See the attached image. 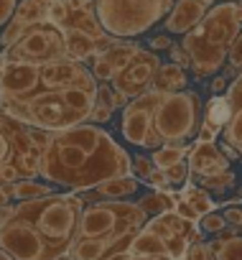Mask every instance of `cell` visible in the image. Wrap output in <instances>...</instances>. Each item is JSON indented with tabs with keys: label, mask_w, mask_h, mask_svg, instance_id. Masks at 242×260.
Listing matches in <instances>:
<instances>
[{
	"label": "cell",
	"mask_w": 242,
	"mask_h": 260,
	"mask_svg": "<svg viewBox=\"0 0 242 260\" xmlns=\"http://www.w3.org/2000/svg\"><path fill=\"white\" fill-rule=\"evenodd\" d=\"M107 247L110 242L107 240H77V245L72 247V257L74 260H102L107 255Z\"/></svg>",
	"instance_id": "obj_23"
},
{
	"label": "cell",
	"mask_w": 242,
	"mask_h": 260,
	"mask_svg": "<svg viewBox=\"0 0 242 260\" xmlns=\"http://www.w3.org/2000/svg\"><path fill=\"white\" fill-rule=\"evenodd\" d=\"M64 39H66V56L74 59V61H89L97 54L99 39L92 36V34L69 28V31H64Z\"/></svg>",
	"instance_id": "obj_15"
},
{
	"label": "cell",
	"mask_w": 242,
	"mask_h": 260,
	"mask_svg": "<svg viewBox=\"0 0 242 260\" xmlns=\"http://www.w3.org/2000/svg\"><path fill=\"white\" fill-rule=\"evenodd\" d=\"M128 252L133 257H171L168 255V247H166V240L158 237L156 232H148L146 227L133 237Z\"/></svg>",
	"instance_id": "obj_17"
},
{
	"label": "cell",
	"mask_w": 242,
	"mask_h": 260,
	"mask_svg": "<svg viewBox=\"0 0 242 260\" xmlns=\"http://www.w3.org/2000/svg\"><path fill=\"white\" fill-rule=\"evenodd\" d=\"M181 260H217V255H214V245L212 242H191L189 245V250H186V255L181 257Z\"/></svg>",
	"instance_id": "obj_30"
},
{
	"label": "cell",
	"mask_w": 242,
	"mask_h": 260,
	"mask_svg": "<svg viewBox=\"0 0 242 260\" xmlns=\"http://www.w3.org/2000/svg\"><path fill=\"white\" fill-rule=\"evenodd\" d=\"M138 51H141V44H135L133 39H115V44H112L110 49L99 51V54L112 64V69H115V74H117V72H123V69L138 56Z\"/></svg>",
	"instance_id": "obj_19"
},
{
	"label": "cell",
	"mask_w": 242,
	"mask_h": 260,
	"mask_svg": "<svg viewBox=\"0 0 242 260\" xmlns=\"http://www.w3.org/2000/svg\"><path fill=\"white\" fill-rule=\"evenodd\" d=\"M189 161V171L191 176L196 179H212V176H219L224 171H229V158L222 153V148L214 146V141H196L186 156Z\"/></svg>",
	"instance_id": "obj_13"
},
{
	"label": "cell",
	"mask_w": 242,
	"mask_h": 260,
	"mask_svg": "<svg viewBox=\"0 0 242 260\" xmlns=\"http://www.w3.org/2000/svg\"><path fill=\"white\" fill-rule=\"evenodd\" d=\"M217 133H219V127L217 125H212L209 120H201V125H199V133H196V141H214L217 138Z\"/></svg>",
	"instance_id": "obj_41"
},
{
	"label": "cell",
	"mask_w": 242,
	"mask_h": 260,
	"mask_svg": "<svg viewBox=\"0 0 242 260\" xmlns=\"http://www.w3.org/2000/svg\"><path fill=\"white\" fill-rule=\"evenodd\" d=\"M64 56H66L64 28H59L56 23L46 21V23L31 26L28 31L21 34L18 41H13L11 46H6L3 54H0V64H3V61H33V64H46V61L64 59Z\"/></svg>",
	"instance_id": "obj_8"
},
{
	"label": "cell",
	"mask_w": 242,
	"mask_h": 260,
	"mask_svg": "<svg viewBox=\"0 0 242 260\" xmlns=\"http://www.w3.org/2000/svg\"><path fill=\"white\" fill-rule=\"evenodd\" d=\"M0 260H16V257H13L8 250H3V247H0Z\"/></svg>",
	"instance_id": "obj_49"
},
{
	"label": "cell",
	"mask_w": 242,
	"mask_h": 260,
	"mask_svg": "<svg viewBox=\"0 0 242 260\" xmlns=\"http://www.w3.org/2000/svg\"><path fill=\"white\" fill-rule=\"evenodd\" d=\"M204 3H206V6H212V3H214V0H204Z\"/></svg>",
	"instance_id": "obj_51"
},
{
	"label": "cell",
	"mask_w": 242,
	"mask_h": 260,
	"mask_svg": "<svg viewBox=\"0 0 242 260\" xmlns=\"http://www.w3.org/2000/svg\"><path fill=\"white\" fill-rule=\"evenodd\" d=\"M49 138V130L28 127L26 122L11 117L3 107H0V169L11 164L18 153L23 151H36L41 153Z\"/></svg>",
	"instance_id": "obj_9"
},
{
	"label": "cell",
	"mask_w": 242,
	"mask_h": 260,
	"mask_svg": "<svg viewBox=\"0 0 242 260\" xmlns=\"http://www.w3.org/2000/svg\"><path fill=\"white\" fill-rule=\"evenodd\" d=\"M171 46H174L171 36H153L151 39V49L153 51H163V49H171Z\"/></svg>",
	"instance_id": "obj_43"
},
{
	"label": "cell",
	"mask_w": 242,
	"mask_h": 260,
	"mask_svg": "<svg viewBox=\"0 0 242 260\" xmlns=\"http://www.w3.org/2000/svg\"><path fill=\"white\" fill-rule=\"evenodd\" d=\"M239 156H242V151H239Z\"/></svg>",
	"instance_id": "obj_53"
},
{
	"label": "cell",
	"mask_w": 242,
	"mask_h": 260,
	"mask_svg": "<svg viewBox=\"0 0 242 260\" xmlns=\"http://www.w3.org/2000/svg\"><path fill=\"white\" fill-rule=\"evenodd\" d=\"M239 199H242V189H239Z\"/></svg>",
	"instance_id": "obj_52"
},
{
	"label": "cell",
	"mask_w": 242,
	"mask_h": 260,
	"mask_svg": "<svg viewBox=\"0 0 242 260\" xmlns=\"http://www.w3.org/2000/svg\"><path fill=\"white\" fill-rule=\"evenodd\" d=\"M13 212H16V204H11V202L8 204H0V227H3L13 217Z\"/></svg>",
	"instance_id": "obj_45"
},
{
	"label": "cell",
	"mask_w": 242,
	"mask_h": 260,
	"mask_svg": "<svg viewBox=\"0 0 242 260\" xmlns=\"http://www.w3.org/2000/svg\"><path fill=\"white\" fill-rule=\"evenodd\" d=\"M176 194H171L168 189H156L153 194H146L138 204L141 209L148 214V217H156V214H163V212H171L176 209Z\"/></svg>",
	"instance_id": "obj_20"
},
{
	"label": "cell",
	"mask_w": 242,
	"mask_h": 260,
	"mask_svg": "<svg viewBox=\"0 0 242 260\" xmlns=\"http://www.w3.org/2000/svg\"><path fill=\"white\" fill-rule=\"evenodd\" d=\"M232 181H234L232 171H224V174L212 176V179H199V184H201L206 191H224V189H229V186H232Z\"/></svg>",
	"instance_id": "obj_33"
},
{
	"label": "cell",
	"mask_w": 242,
	"mask_h": 260,
	"mask_svg": "<svg viewBox=\"0 0 242 260\" xmlns=\"http://www.w3.org/2000/svg\"><path fill=\"white\" fill-rule=\"evenodd\" d=\"M201 120V102L191 89L161 94L153 110V130L163 138V143H186L199 133Z\"/></svg>",
	"instance_id": "obj_7"
},
{
	"label": "cell",
	"mask_w": 242,
	"mask_h": 260,
	"mask_svg": "<svg viewBox=\"0 0 242 260\" xmlns=\"http://www.w3.org/2000/svg\"><path fill=\"white\" fill-rule=\"evenodd\" d=\"M156 169V164H153V158L148 156V158H143V156H133V166H130V174L133 176H138L141 181H146L148 179V174Z\"/></svg>",
	"instance_id": "obj_34"
},
{
	"label": "cell",
	"mask_w": 242,
	"mask_h": 260,
	"mask_svg": "<svg viewBox=\"0 0 242 260\" xmlns=\"http://www.w3.org/2000/svg\"><path fill=\"white\" fill-rule=\"evenodd\" d=\"M97 84L84 61L64 56L41 64L36 87L21 100L0 102V107L28 127L51 133L89 120L97 102Z\"/></svg>",
	"instance_id": "obj_2"
},
{
	"label": "cell",
	"mask_w": 242,
	"mask_h": 260,
	"mask_svg": "<svg viewBox=\"0 0 242 260\" xmlns=\"http://www.w3.org/2000/svg\"><path fill=\"white\" fill-rule=\"evenodd\" d=\"M158 69H161V56H158L156 51L141 49L138 56H135L123 72H117L110 84H112L120 94H123V97L133 100V97H138V94H143V92L151 89L153 77H156Z\"/></svg>",
	"instance_id": "obj_11"
},
{
	"label": "cell",
	"mask_w": 242,
	"mask_h": 260,
	"mask_svg": "<svg viewBox=\"0 0 242 260\" xmlns=\"http://www.w3.org/2000/svg\"><path fill=\"white\" fill-rule=\"evenodd\" d=\"M174 0H97V18L115 39H135L168 16Z\"/></svg>",
	"instance_id": "obj_5"
},
{
	"label": "cell",
	"mask_w": 242,
	"mask_h": 260,
	"mask_svg": "<svg viewBox=\"0 0 242 260\" xmlns=\"http://www.w3.org/2000/svg\"><path fill=\"white\" fill-rule=\"evenodd\" d=\"M224 138L229 146H234L237 151H242V105L234 107L232 120L224 125Z\"/></svg>",
	"instance_id": "obj_28"
},
{
	"label": "cell",
	"mask_w": 242,
	"mask_h": 260,
	"mask_svg": "<svg viewBox=\"0 0 242 260\" xmlns=\"http://www.w3.org/2000/svg\"><path fill=\"white\" fill-rule=\"evenodd\" d=\"M87 202L82 191H51L16 202L13 217L0 227V247L16 260H59L79 240V219Z\"/></svg>",
	"instance_id": "obj_3"
},
{
	"label": "cell",
	"mask_w": 242,
	"mask_h": 260,
	"mask_svg": "<svg viewBox=\"0 0 242 260\" xmlns=\"http://www.w3.org/2000/svg\"><path fill=\"white\" fill-rule=\"evenodd\" d=\"M112 112H115V110H112L110 105H105V102L97 100V102H94V110H92V115H89V120L97 122V125H105V122L112 117Z\"/></svg>",
	"instance_id": "obj_35"
},
{
	"label": "cell",
	"mask_w": 242,
	"mask_h": 260,
	"mask_svg": "<svg viewBox=\"0 0 242 260\" xmlns=\"http://www.w3.org/2000/svg\"><path fill=\"white\" fill-rule=\"evenodd\" d=\"M16 169L21 171V179H33L36 174H41V153L36 151H23L13 158Z\"/></svg>",
	"instance_id": "obj_27"
},
{
	"label": "cell",
	"mask_w": 242,
	"mask_h": 260,
	"mask_svg": "<svg viewBox=\"0 0 242 260\" xmlns=\"http://www.w3.org/2000/svg\"><path fill=\"white\" fill-rule=\"evenodd\" d=\"M199 227H201L204 232L217 235L219 230H224V227H227V219H224V214H219V212H206V214H201V217H199Z\"/></svg>",
	"instance_id": "obj_32"
},
{
	"label": "cell",
	"mask_w": 242,
	"mask_h": 260,
	"mask_svg": "<svg viewBox=\"0 0 242 260\" xmlns=\"http://www.w3.org/2000/svg\"><path fill=\"white\" fill-rule=\"evenodd\" d=\"M6 189H8V197L16 199V202L39 199V197H46V194L54 191L49 184H39V181H33V179H21V181H16V184H8Z\"/></svg>",
	"instance_id": "obj_21"
},
{
	"label": "cell",
	"mask_w": 242,
	"mask_h": 260,
	"mask_svg": "<svg viewBox=\"0 0 242 260\" xmlns=\"http://www.w3.org/2000/svg\"><path fill=\"white\" fill-rule=\"evenodd\" d=\"M227 89V77H217L212 82V92H224Z\"/></svg>",
	"instance_id": "obj_46"
},
{
	"label": "cell",
	"mask_w": 242,
	"mask_h": 260,
	"mask_svg": "<svg viewBox=\"0 0 242 260\" xmlns=\"http://www.w3.org/2000/svg\"><path fill=\"white\" fill-rule=\"evenodd\" d=\"M234 11H237V18L242 23V0H234Z\"/></svg>",
	"instance_id": "obj_48"
},
{
	"label": "cell",
	"mask_w": 242,
	"mask_h": 260,
	"mask_svg": "<svg viewBox=\"0 0 242 260\" xmlns=\"http://www.w3.org/2000/svg\"><path fill=\"white\" fill-rule=\"evenodd\" d=\"M206 11H209V6L204 0H174V6L163 21V28H166V34L186 36L191 28H196L201 23Z\"/></svg>",
	"instance_id": "obj_14"
},
{
	"label": "cell",
	"mask_w": 242,
	"mask_h": 260,
	"mask_svg": "<svg viewBox=\"0 0 242 260\" xmlns=\"http://www.w3.org/2000/svg\"><path fill=\"white\" fill-rule=\"evenodd\" d=\"M189 151L191 148H186L184 143L179 146V143H166V146H161V148H156L153 153H151V158H153V164H156V169H161V171H166V169H171V166H176L179 161H184L186 156H189Z\"/></svg>",
	"instance_id": "obj_22"
},
{
	"label": "cell",
	"mask_w": 242,
	"mask_h": 260,
	"mask_svg": "<svg viewBox=\"0 0 242 260\" xmlns=\"http://www.w3.org/2000/svg\"><path fill=\"white\" fill-rule=\"evenodd\" d=\"M21 179V171L16 169V164H6L3 169H0V186H8V184H16Z\"/></svg>",
	"instance_id": "obj_40"
},
{
	"label": "cell",
	"mask_w": 242,
	"mask_h": 260,
	"mask_svg": "<svg viewBox=\"0 0 242 260\" xmlns=\"http://www.w3.org/2000/svg\"><path fill=\"white\" fill-rule=\"evenodd\" d=\"M11 202V197H8V189L6 186H0V204H8Z\"/></svg>",
	"instance_id": "obj_47"
},
{
	"label": "cell",
	"mask_w": 242,
	"mask_h": 260,
	"mask_svg": "<svg viewBox=\"0 0 242 260\" xmlns=\"http://www.w3.org/2000/svg\"><path fill=\"white\" fill-rule=\"evenodd\" d=\"M49 11H51V0H21L13 18L8 21V26L0 34V44L11 46L13 41L21 39L23 31H28L31 26H39V23H46L49 21Z\"/></svg>",
	"instance_id": "obj_12"
},
{
	"label": "cell",
	"mask_w": 242,
	"mask_h": 260,
	"mask_svg": "<svg viewBox=\"0 0 242 260\" xmlns=\"http://www.w3.org/2000/svg\"><path fill=\"white\" fill-rule=\"evenodd\" d=\"M133 156L92 120L51 130L41 151V179L69 191H89L107 179L128 176Z\"/></svg>",
	"instance_id": "obj_1"
},
{
	"label": "cell",
	"mask_w": 242,
	"mask_h": 260,
	"mask_svg": "<svg viewBox=\"0 0 242 260\" xmlns=\"http://www.w3.org/2000/svg\"><path fill=\"white\" fill-rule=\"evenodd\" d=\"M189 176H191V171H189V161H186V158H184V161H179L176 166L166 169V179H168V184H176V186H186Z\"/></svg>",
	"instance_id": "obj_31"
},
{
	"label": "cell",
	"mask_w": 242,
	"mask_h": 260,
	"mask_svg": "<svg viewBox=\"0 0 242 260\" xmlns=\"http://www.w3.org/2000/svg\"><path fill=\"white\" fill-rule=\"evenodd\" d=\"M59 260H74V257H72V252H66V255H61Z\"/></svg>",
	"instance_id": "obj_50"
},
{
	"label": "cell",
	"mask_w": 242,
	"mask_h": 260,
	"mask_svg": "<svg viewBox=\"0 0 242 260\" xmlns=\"http://www.w3.org/2000/svg\"><path fill=\"white\" fill-rule=\"evenodd\" d=\"M217 260H242V237L234 235L229 240H212Z\"/></svg>",
	"instance_id": "obj_26"
},
{
	"label": "cell",
	"mask_w": 242,
	"mask_h": 260,
	"mask_svg": "<svg viewBox=\"0 0 242 260\" xmlns=\"http://www.w3.org/2000/svg\"><path fill=\"white\" fill-rule=\"evenodd\" d=\"M239 31H242V23L234 11V0H229V3L209 8L201 23L181 39V46L189 51L191 69L199 79L214 74L222 67Z\"/></svg>",
	"instance_id": "obj_4"
},
{
	"label": "cell",
	"mask_w": 242,
	"mask_h": 260,
	"mask_svg": "<svg viewBox=\"0 0 242 260\" xmlns=\"http://www.w3.org/2000/svg\"><path fill=\"white\" fill-rule=\"evenodd\" d=\"M181 197L199 212V214H206V212H214V202H212V197H209V191L206 189H201V186H191V184H186L184 186V191H181Z\"/></svg>",
	"instance_id": "obj_25"
},
{
	"label": "cell",
	"mask_w": 242,
	"mask_h": 260,
	"mask_svg": "<svg viewBox=\"0 0 242 260\" xmlns=\"http://www.w3.org/2000/svg\"><path fill=\"white\" fill-rule=\"evenodd\" d=\"M161 100V92L148 89L138 97H133L125 107H123V120H120V133L123 138L133 146L146 143V138L153 133V110Z\"/></svg>",
	"instance_id": "obj_10"
},
{
	"label": "cell",
	"mask_w": 242,
	"mask_h": 260,
	"mask_svg": "<svg viewBox=\"0 0 242 260\" xmlns=\"http://www.w3.org/2000/svg\"><path fill=\"white\" fill-rule=\"evenodd\" d=\"M138 189H141V179L128 174V176H115V179L102 181L99 186H94V194L99 199H125V197H133Z\"/></svg>",
	"instance_id": "obj_18"
},
{
	"label": "cell",
	"mask_w": 242,
	"mask_h": 260,
	"mask_svg": "<svg viewBox=\"0 0 242 260\" xmlns=\"http://www.w3.org/2000/svg\"><path fill=\"white\" fill-rule=\"evenodd\" d=\"M148 222V214L141 209L138 202L125 199H99L84 207L79 219V240H107L123 237L125 232L143 230Z\"/></svg>",
	"instance_id": "obj_6"
},
{
	"label": "cell",
	"mask_w": 242,
	"mask_h": 260,
	"mask_svg": "<svg viewBox=\"0 0 242 260\" xmlns=\"http://www.w3.org/2000/svg\"><path fill=\"white\" fill-rule=\"evenodd\" d=\"M229 64H232V69H242V31L237 34V39L232 41V46H229Z\"/></svg>",
	"instance_id": "obj_37"
},
{
	"label": "cell",
	"mask_w": 242,
	"mask_h": 260,
	"mask_svg": "<svg viewBox=\"0 0 242 260\" xmlns=\"http://www.w3.org/2000/svg\"><path fill=\"white\" fill-rule=\"evenodd\" d=\"M89 69H92V74H94L97 82H112V77H115L112 64H110L102 54H94V56L89 59Z\"/></svg>",
	"instance_id": "obj_29"
},
{
	"label": "cell",
	"mask_w": 242,
	"mask_h": 260,
	"mask_svg": "<svg viewBox=\"0 0 242 260\" xmlns=\"http://www.w3.org/2000/svg\"><path fill=\"white\" fill-rule=\"evenodd\" d=\"M186 82H189L186 69L171 61V64H161V69H158V72H156V77H153L151 89H156V92H161V94L181 92V89H186Z\"/></svg>",
	"instance_id": "obj_16"
},
{
	"label": "cell",
	"mask_w": 242,
	"mask_h": 260,
	"mask_svg": "<svg viewBox=\"0 0 242 260\" xmlns=\"http://www.w3.org/2000/svg\"><path fill=\"white\" fill-rule=\"evenodd\" d=\"M146 184H151V186H156V189H168V186H171L168 179H166V171H161V169H153V171L148 174Z\"/></svg>",
	"instance_id": "obj_42"
},
{
	"label": "cell",
	"mask_w": 242,
	"mask_h": 260,
	"mask_svg": "<svg viewBox=\"0 0 242 260\" xmlns=\"http://www.w3.org/2000/svg\"><path fill=\"white\" fill-rule=\"evenodd\" d=\"M18 3H21V0H0V28L8 26V21L13 18Z\"/></svg>",
	"instance_id": "obj_38"
},
{
	"label": "cell",
	"mask_w": 242,
	"mask_h": 260,
	"mask_svg": "<svg viewBox=\"0 0 242 260\" xmlns=\"http://www.w3.org/2000/svg\"><path fill=\"white\" fill-rule=\"evenodd\" d=\"M224 219H227V224L242 227V209H237V207H229V209L224 212Z\"/></svg>",
	"instance_id": "obj_44"
},
{
	"label": "cell",
	"mask_w": 242,
	"mask_h": 260,
	"mask_svg": "<svg viewBox=\"0 0 242 260\" xmlns=\"http://www.w3.org/2000/svg\"><path fill=\"white\" fill-rule=\"evenodd\" d=\"M168 54H171V61L174 64H179V67H191V56H189V51L181 46V44H174L171 49H168Z\"/></svg>",
	"instance_id": "obj_39"
},
{
	"label": "cell",
	"mask_w": 242,
	"mask_h": 260,
	"mask_svg": "<svg viewBox=\"0 0 242 260\" xmlns=\"http://www.w3.org/2000/svg\"><path fill=\"white\" fill-rule=\"evenodd\" d=\"M176 197H179V199H176V212H179L184 219H189V222H199V217H201V214H199V212H196V209H194V207L181 197V194H176Z\"/></svg>",
	"instance_id": "obj_36"
},
{
	"label": "cell",
	"mask_w": 242,
	"mask_h": 260,
	"mask_svg": "<svg viewBox=\"0 0 242 260\" xmlns=\"http://www.w3.org/2000/svg\"><path fill=\"white\" fill-rule=\"evenodd\" d=\"M232 112H234V107H232L229 97H214V100L206 105L204 120H209L212 125H217V127L222 130V127L232 120Z\"/></svg>",
	"instance_id": "obj_24"
}]
</instances>
